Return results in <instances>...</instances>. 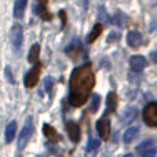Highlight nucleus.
Instances as JSON below:
<instances>
[{
	"label": "nucleus",
	"mask_w": 157,
	"mask_h": 157,
	"mask_svg": "<svg viewBox=\"0 0 157 157\" xmlns=\"http://www.w3.org/2000/svg\"><path fill=\"white\" fill-rule=\"evenodd\" d=\"M139 135V128L138 127H130L123 135V141L125 144H131L134 142V139H136V136Z\"/></svg>",
	"instance_id": "12"
},
{
	"label": "nucleus",
	"mask_w": 157,
	"mask_h": 157,
	"mask_svg": "<svg viewBox=\"0 0 157 157\" xmlns=\"http://www.w3.org/2000/svg\"><path fill=\"white\" fill-rule=\"evenodd\" d=\"M66 130H68V135L72 142H78L80 139V127L73 121L66 123Z\"/></svg>",
	"instance_id": "7"
},
{
	"label": "nucleus",
	"mask_w": 157,
	"mask_h": 157,
	"mask_svg": "<svg viewBox=\"0 0 157 157\" xmlns=\"http://www.w3.org/2000/svg\"><path fill=\"white\" fill-rule=\"evenodd\" d=\"M25 7H26V0H17L15 4H14V17L15 18L24 17Z\"/></svg>",
	"instance_id": "15"
},
{
	"label": "nucleus",
	"mask_w": 157,
	"mask_h": 157,
	"mask_svg": "<svg viewBox=\"0 0 157 157\" xmlns=\"http://www.w3.org/2000/svg\"><path fill=\"white\" fill-rule=\"evenodd\" d=\"M11 41H13L14 48L18 50L24 43V30H22L21 25H14L11 29Z\"/></svg>",
	"instance_id": "6"
},
{
	"label": "nucleus",
	"mask_w": 157,
	"mask_h": 157,
	"mask_svg": "<svg viewBox=\"0 0 157 157\" xmlns=\"http://www.w3.org/2000/svg\"><path fill=\"white\" fill-rule=\"evenodd\" d=\"M99 103H101V98L98 94H94L91 97V101H90V110L92 112V113H95V112L98 110V108H99Z\"/></svg>",
	"instance_id": "21"
},
{
	"label": "nucleus",
	"mask_w": 157,
	"mask_h": 157,
	"mask_svg": "<svg viewBox=\"0 0 157 157\" xmlns=\"http://www.w3.org/2000/svg\"><path fill=\"white\" fill-rule=\"evenodd\" d=\"M136 116H138V110L135 108H127L124 113L121 114V123L123 124H130L136 119Z\"/></svg>",
	"instance_id": "11"
},
{
	"label": "nucleus",
	"mask_w": 157,
	"mask_h": 157,
	"mask_svg": "<svg viewBox=\"0 0 157 157\" xmlns=\"http://www.w3.org/2000/svg\"><path fill=\"white\" fill-rule=\"evenodd\" d=\"M99 145H101V142L98 141V139H88V144H87V150L88 152H92V150H95V149H98L99 147Z\"/></svg>",
	"instance_id": "22"
},
{
	"label": "nucleus",
	"mask_w": 157,
	"mask_h": 157,
	"mask_svg": "<svg viewBox=\"0 0 157 157\" xmlns=\"http://www.w3.org/2000/svg\"><path fill=\"white\" fill-rule=\"evenodd\" d=\"M40 71H41V63H35L32 69L28 72V75L25 76V86L28 88H33L37 84L39 77H40Z\"/></svg>",
	"instance_id": "4"
},
{
	"label": "nucleus",
	"mask_w": 157,
	"mask_h": 157,
	"mask_svg": "<svg viewBox=\"0 0 157 157\" xmlns=\"http://www.w3.org/2000/svg\"><path fill=\"white\" fill-rule=\"evenodd\" d=\"M106 105H108V112H114L117 109V95L114 92H109L108 94Z\"/></svg>",
	"instance_id": "18"
},
{
	"label": "nucleus",
	"mask_w": 157,
	"mask_h": 157,
	"mask_svg": "<svg viewBox=\"0 0 157 157\" xmlns=\"http://www.w3.org/2000/svg\"><path fill=\"white\" fill-rule=\"evenodd\" d=\"M52 86H54V78L50 77V76H47L46 80H44V88H46V91H47V92L51 91Z\"/></svg>",
	"instance_id": "23"
},
{
	"label": "nucleus",
	"mask_w": 157,
	"mask_h": 157,
	"mask_svg": "<svg viewBox=\"0 0 157 157\" xmlns=\"http://www.w3.org/2000/svg\"><path fill=\"white\" fill-rule=\"evenodd\" d=\"M4 73H6V77H7L8 83H14V77H13V75H11V69H10V66H6Z\"/></svg>",
	"instance_id": "26"
},
{
	"label": "nucleus",
	"mask_w": 157,
	"mask_h": 157,
	"mask_svg": "<svg viewBox=\"0 0 157 157\" xmlns=\"http://www.w3.org/2000/svg\"><path fill=\"white\" fill-rule=\"evenodd\" d=\"M59 15H61V18H62V28L65 26V24H66V18H65V13L63 11H61L59 13Z\"/></svg>",
	"instance_id": "27"
},
{
	"label": "nucleus",
	"mask_w": 157,
	"mask_h": 157,
	"mask_svg": "<svg viewBox=\"0 0 157 157\" xmlns=\"http://www.w3.org/2000/svg\"><path fill=\"white\" fill-rule=\"evenodd\" d=\"M130 65H131V69H132L134 72H141V71H144V69L146 68L147 62H146V59H145L144 57H141V55H136V57L131 58Z\"/></svg>",
	"instance_id": "8"
},
{
	"label": "nucleus",
	"mask_w": 157,
	"mask_h": 157,
	"mask_svg": "<svg viewBox=\"0 0 157 157\" xmlns=\"http://www.w3.org/2000/svg\"><path fill=\"white\" fill-rule=\"evenodd\" d=\"M113 21L116 25H119L120 28H125L128 25V17L123 13H117L116 15L113 17Z\"/></svg>",
	"instance_id": "19"
},
{
	"label": "nucleus",
	"mask_w": 157,
	"mask_h": 157,
	"mask_svg": "<svg viewBox=\"0 0 157 157\" xmlns=\"http://www.w3.org/2000/svg\"><path fill=\"white\" fill-rule=\"evenodd\" d=\"M95 86V76L90 63L76 68L71 75L69 83V103L72 106H81L90 98Z\"/></svg>",
	"instance_id": "1"
},
{
	"label": "nucleus",
	"mask_w": 157,
	"mask_h": 157,
	"mask_svg": "<svg viewBox=\"0 0 157 157\" xmlns=\"http://www.w3.org/2000/svg\"><path fill=\"white\" fill-rule=\"evenodd\" d=\"M152 58H153V61H157V52H155V54H152Z\"/></svg>",
	"instance_id": "28"
},
{
	"label": "nucleus",
	"mask_w": 157,
	"mask_h": 157,
	"mask_svg": "<svg viewBox=\"0 0 157 157\" xmlns=\"http://www.w3.org/2000/svg\"><path fill=\"white\" fill-rule=\"evenodd\" d=\"M125 157H134V155H127Z\"/></svg>",
	"instance_id": "29"
},
{
	"label": "nucleus",
	"mask_w": 157,
	"mask_h": 157,
	"mask_svg": "<svg viewBox=\"0 0 157 157\" xmlns=\"http://www.w3.org/2000/svg\"><path fill=\"white\" fill-rule=\"evenodd\" d=\"M142 41H144V37H142V35L139 32H136V30H132V32H130L127 35V43L130 44L131 47H134V48L141 46Z\"/></svg>",
	"instance_id": "9"
},
{
	"label": "nucleus",
	"mask_w": 157,
	"mask_h": 157,
	"mask_svg": "<svg viewBox=\"0 0 157 157\" xmlns=\"http://www.w3.org/2000/svg\"><path fill=\"white\" fill-rule=\"evenodd\" d=\"M78 50H80V40H78V39H75V40L72 41V43L69 44L68 47H66L65 51L68 52V54L73 55V54H77Z\"/></svg>",
	"instance_id": "20"
},
{
	"label": "nucleus",
	"mask_w": 157,
	"mask_h": 157,
	"mask_svg": "<svg viewBox=\"0 0 157 157\" xmlns=\"http://www.w3.org/2000/svg\"><path fill=\"white\" fill-rule=\"evenodd\" d=\"M153 144H155L153 141H146V142H144L141 146H138V152H142V153H144V150H147V149H150V147H153Z\"/></svg>",
	"instance_id": "24"
},
{
	"label": "nucleus",
	"mask_w": 157,
	"mask_h": 157,
	"mask_svg": "<svg viewBox=\"0 0 157 157\" xmlns=\"http://www.w3.org/2000/svg\"><path fill=\"white\" fill-rule=\"evenodd\" d=\"M97 130H98V134H99L101 139L103 141H108L109 139V134H110V123L106 117H102L97 121Z\"/></svg>",
	"instance_id": "5"
},
{
	"label": "nucleus",
	"mask_w": 157,
	"mask_h": 157,
	"mask_svg": "<svg viewBox=\"0 0 157 157\" xmlns=\"http://www.w3.org/2000/svg\"><path fill=\"white\" fill-rule=\"evenodd\" d=\"M101 33H102V25L97 24L94 28H92V30L88 35V37H87V41H88V43H94V41L101 36Z\"/></svg>",
	"instance_id": "16"
},
{
	"label": "nucleus",
	"mask_w": 157,
	"mask_h": 157,
	"mask_svg": "<svg viewBox=\"0 0 157 157\" xmlns=\"http://www.w3.org/2000/svg\"><path fill=\"white\" fill-rule=\"evenodd\" d=\"M144 121L150 127H157V103L152 102L144 110Z\"/></svg>",
	"instance_id": "3"
},
{
	"label": "nucleus",
	"mask_w": 157,
	"mask_h": 157,
	"mask_svg": "<svg viewBox=\"0 0 157 157\" xmlns=\"http://www.w3.org/2000/svg\"><path fill=\"white\" fill-rule=\"evenodd\" d=\"M15 132H17V121H11L10 124L7 125L6 128V142L7 144H11L15 136Z\"/></svg>",
	"instance_id": "14"
},
{
	"label": "nucleus",
	"mask_w": 157,
	"mask_h": 157,
	"mask_svg": "<svg viewBox=\"0 0 157 157\" xmlns=\"http://www.w3.org/2000/svg\"><path fill=\"white\" fill-rule=\"evenodd\" d=\"M142 157H156V147H150V149L145 150L144 153H142Z\"/></svg>",
	"instance_id": "25"
},
{
	"label": "nucleus",
	"mask_w": 157,
	"mask_h": 157,
	"mask_svg": "<svg viewBox=\"0 0 157 157\" xmlns=\"http://www.w3.org/2000/svg\"><path fill=\"white\" fill-rule=\"evenodd\" d=\"M39 54H40V46H39V44H33L29 51V55H28V61H29L30 63H37Z\"/></svg>",
	"instance_id": "17"
},
{
	"label": "nucleus",
	"mask_w": 157,
	"mask_h": 157,
	"mask_svg": "<svg viewBox=\"0 0 157 157\" xmlns=\"http://www.w3.org/2000/svg\"><path fill=\"white\" fill-rule=\"evenodd\" d=\"M33 132H35V127H33V123H32V117H28L24 127H22L21 134H19V136H18V149L19 150H22L26 146L29 139L32 138Z\"/></svg>",
	"instance_id": "2"
},
{
	"label": "nucleus",
	"mask_w": 157,
	"mask_h": 157,
	"mask_svg": "<svg viewBox=\"0 0 157 157\" xmlns=\"http://www.w3.org/2000/svg\"><path fill=\"white\" fill-rule=\"evenodd\" d=\"M33 10H35V13L37 14L39 17H41L43 19H47V21L52 19V15L48 13V11H47V4L44 2L37 3L36 6H33Z\"/></svg>",
	"instance_id": "10"
},
{
	"label": "nucleus",
	"mask_w": 157,
	"mask_h": 157,
	"mask_svg": "<svg viewBox=\"0 0 157 157\" xmlns=\"http://www.w3.org/2000/svg\"><path fill=\"white\" fill-rule=\"evenodd\" d=\"M43 132H44L46 138L48 139L50 142H57L58 139H59V136H58L57 131H55L50 124H44V125H43Z\"/></svg>",
	"instance_id": "13"
}]
</instances>
